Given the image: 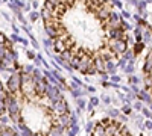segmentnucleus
<instances>
[{
	"label": "nucleus",
	"mask_w": 152,
	"mask_h": 136,
	"mask_svg": "<svg viewBox=\"0 0 152 136\" xmlns=\"http://www.w3.org/2000/svg\"><path fill=\"white\" fill-rule=\"evenodd\" d=\"M143 83L145 89L152 98V48L148 52L143 62Z\"/></svg>",
	"instance_id": "39448f33"
},
{
	"label": "nucleus",
	"mask_w": 152,
	"mask_h": 136,
	"mask_svg": "<svg viewBox=\"0 0 152 136\" xmlns=\"http://www.w3.org/2000/svg\"><path fill=\"white\" fill-rule=\"evenodd\" d=\"M8 114V94H6V85L0 80V121Z\"/></svg>",
	"instance_id": "423d86ee"
},
{
	"label": "nucleus",
	"mask_w": 152,
	"mask_h": 136,
	"mask_svg": "<svg viewBox=\"0 0 152 136\" xmlns=\"http://www.w3.org/2000/svg\"><path fill=\"white\" fill-rule=\"evenodd\" d=\"M41 17L58 58L87 76L113 71L128 50V26L111 0H44Z\"/></svg>",
	"instance_id": "f257e3e1"
},
{
	"label": "nucleus",
	"mask_w": 152,
	"mask_h": 136,
	"mask_svg": "<svg viewBox=\"0 0 152 136\" xmlns=\"http://www.w3.org/2000/svg\"><path fill=\"white\" fill-rule=\"evenodd\" d=\"M8 115L23 136H69L73 115L64 94L44 76L20 67L6 80Z\"/></svg>",
	"instance_id": "f03ea898"
},
{
	"label": "nucleus",
	"mask_w": 152,
	"mask_h": 136,
	"mask_svg": "<svg viewBox=\"0 0 152 136\" xmlns=\"http://www.w3.org/2000/svg\"><path fill=\"white\" fill-rule=\"evenodd\" d=\"M88 136H134L122 121L114 118H104L94 122Z\"/></svg>",
	"instance_id": "7ed1b4c3"
},
{
	"label": "nucleus",
	"mask_w": 152,
	"mask_h": 136,
	"mask_svg": "<svg viewBox=\"0 0 152 136\" xmlns=\"http://www.w3.org/2000/svg\"><path fill=\"white\" fill-rule=\"evenodd\" d=\"M18 68L20 65H18L17 53L14 45H12V41L5 33L0 32V70L14 73Z\"/></svg>",
	"instance_id": "20e7f679"
},
{
	"label": "nucleus",
	"mask_w": 152,
	"mask_h": 136,
	"mask_svg": "<svg viewBox=\"0 0 152 136\" xmlns=\"http://www.w3.org/2000/svg\"><path fill=\"white\" fill-rule=\"evenodd\" d=\"M0 136H23V135L17 129H12V127L0 122Z\"/></svg>",
	"instance_id": "0eeeda50"
}]
</instances>
